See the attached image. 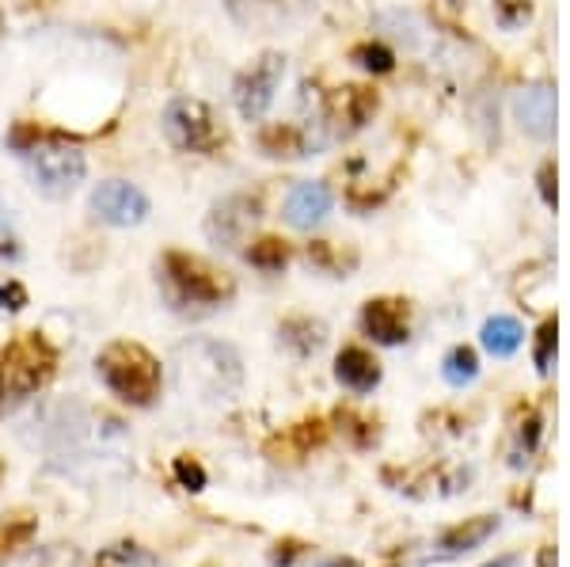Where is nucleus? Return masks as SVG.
<instances>
[{
  "label": "nucleus",
  "mask_w": 570,
  "mask_h": 567,
  "mask_svg": "<svg viewBox=\"0 0 570 567\" xmlns=\"http://www.w3.org/2000/svg\"><path fill=\"white\" fill-rule=\"evenodd\" d=\"M96 373L99 381L110 389V397H118L130 408H149L160 397L164 370L156 362L149 346L134 340H115L96 354Z\"/></svg>",
  "instance_id": "obj_1"
},
{
  "label": "nucleus",
  "mask_w": 570,
  "mask_h": 567,
  "mask_svg": "<svg viewBox=\"0 0 570 567\" xmlns=\"http://www.w3.org/2000/svg\"><path fill=\"white\" fill-rule=\"evenodd\" d=\"M160 278L164 290L176 305H225L236 294V282L225 271H217L214 263L198 260L190 252H164L160 260Z\"/></svg>",
  "instance_id": "obj_2"
},
{
  "label": "nucleus",
  "mask_w": 570,
  "mask_h": 567,
  "mask_svg": "<svg viewBox=\"0 0 570 567\" xmlns=\"http://www.w3.org/2000/svg\"><path fill=\"white\" fill-rule=\"evenodd\" d=\"M244 381L240 354L228 343L198 340L183 346V385L202 392L206 400H228Z\"/></svg>",
  "instance_id": "obj_3"
},
{
  "label": "nucleus",
  "mask_w": 570,
  "mask_h": 567,
  "mask_svg": "<svg viewBox=\"0 0 570 567\" xmlns=\"http://www.w3.org/2000/svg\"><path fill=\"white\" fill-rule=\"evenodd\" d=\"M53 373H58V351L39 332H23L4 351V359H0V389H4V400L35 397L39 389L50 385Z\"/></svg>",
  "instance_id": "obj_4"
},
{
  "label": "nucleus",
  "mask_w": 570,
  "mask_h": 567,
  "mask_svg": "<svg viewBox=\"0 0 570 567\" xmlns=\"http://www.w3.org/2000/svg\"><path fill=\"white\" fill-rule=\"evenodd\" d=\"M164 137H168L171 149L179 153H202V157H214V153L225 145V130H220L217 115L209 111V104L190 96H179L164 107Z\"/></svg>",
  "instance_id": "obj_5"
},
{
  "label": "nucleus",
  "mask_w": 570,
  "mask_h": 567,
  "mask_svg": "<svg viewBox=\"0 0 570 567\" xmlns=\"http://www.w3.org/2000/svg\"><path fill=\"white\" fill-rule=\"evenodd\" d=\"M23 168L31 187L46 198H69L72 190L85 183L88 176V160L80 149L72 145H35L31 153H23Z\"/></svg>",
  "instance_id": "obj_6"
},
{
  "label": "nucleus",
  "mask_w": 570,
  "mask_h": 567,
  "mask_svg": "<svg viewBox=\"0 0 570 567\" xmlns=\"http://www.w3.org/2000/svg\"><path fill=\"white\" fill-rule=\"evenodd\" d=\"M282 72H285V58L282 53H263L247 66L233 85V99H236V111H240L247 123H259V118L271 111L274 104V91L282 85Z\"/></svg>",
  "instance_id": "obj_7"
},
{
  "label": "nucleus",
  "mask_w": 570,
  "mask_h": 567,
  "mask_svg": "<svg viewBox=\"0 0 570 567\" xmlns=\"http://www.w3.org/2000/svg\"><path fill=\"white\" fill-rule=\"evenodd\" d=\"M88 209L96 214V222L115 225V228H130L149 217V195L126 179H107L91 190Z\"/></svg>",
  "instance_id": "obj_8"
},
{
  "label": "nucleus",
  "mask_w": 570,
  "mask_h": 567,
  "mask_svg": "<svg viewBox=\"0 0 570 567\" xmlns=\"http://www.w3.org/2000/svg\"><path fill=\"white\" fill-rule=\"evenodd\" d=\"M255 222H259V198H252V195L220 198L206 217V236L217 248H240L247 228Z\"/></svg>",
  "instance_id": "obj_9"
},
{
  "label": "nucleus",
  "mask_w": 570,
  "mask_h": 567,
  "mask_svg": "<svg viewBox=\"0 0 570 567\" xmlns=\"http://www.w3.org/2000/svg\"><path fill=\"white\" fill-rule=\"evenodd\" d=\"M362 328L370 340L384 343V346L407 343V332H411L407 305H403V301H392V297H376L362 309Z\"/></svg>",
  "instance_id": "obj_10"
},
{
  "label": "nucleus",
  "mask_w": 570,
  "mask_h": 567,
  "mask_svg": "<svg viewBox=\"0 0 570 567\" xmlns=\"http://www.w3.org/2000/svg\"><path fill=\"white\" fill-rule=\"evenodd\" d=\"M513 111H518L521 130H525L529 137H537V141H548V137L556 134V91H551L548 85L521 91L518 104H513Z\"/></svg>",
  "instance_id": "obj_11"
},
{
  "label": "nucleus",
  "mask_w": 570,
  "mask_h": 567,
  "mask_svg": "<svg viewBox=\"0 0 570 567\" xmlns=\"http://www.w3.org/2000/svg\"><path fill=\"white\" fill-rule=\"evenodd\" d=\"M331 214L327 183H297L285 198V222L293 228H316Z\"/></svg>",
  "instance_id": "obj_12"
},
{
  "label": "nucleus",
  "mask_w": 570,
  "mask_h": 567,
  "mask_svg": "<svg viewBox=\"0 0 570 567\" xmlns=\"http://www.w3.org/2000/svg\"><path fill=\"white\" fill-rule=\"evenodd\" d=\"M335 378L343 389L365 397V392H373L381 385V362H376L365 346H343L335 359Z\"/></svg>",
  "instance_id": "obj_13"
},
{
  "label": "nucleus",
  "mask_w": 570,
  "mask_h": 567,
  "mask_svg": "<svg viewBox=\"0 0 570 567\" xmlns=\"http://www.w3.org/2000/svg\"><path fill=\"white\" fill-rule=\"evenodd\" d=\"M494 529H499V518H475V522H468V526L449 529V534L434 545L430 560H456V556L480 548L487 537H494Z\"/></svg>",
  "instance_id": "obj_14"
},
{
  "label": "nucleus",
  "mask_w": 570,
  "mask_h": 567,
  "mask_svg": "<svg viewBox=\"0 0 570 567\" xmlns=\"http://www.w3.org/2000/svg\"><path fill=\"white\" fill-rule=\"evenodd\" d=\"M480 343L487 354H494V359H513V354L521 351V343H525V328H521L513 316H491L480 332Z\"/></svg>",
  "instance_id": "obj_15"
},
{
  "label": "nucleus",
  "mask_w": 570,
  "mask_h": 567,
  "mask_svg": "<svg viewBox=\"0 0 570 567\" xmlns=\"http://www.w3.org/2000/svg\"><path fill=\"white\" fill-rule=\"evenodd\" d=\"M373 111H376V96L365 88H343L331 99V118H335L338 126L346 123V130H362L373 118Z\"/></svg>",
  "instance_id": "obj_16"
},
{
  "label": "nucleus",
  "mask_w": 570,
  "mask_h": 567,
  "mask_svg": "<svg viewBox=\"0 0 570 567\" xmlns=\"http://www.w3.org/2000/svg\"><path fill=\"white\" fill-rule=\"evenodd\" d=\"M282 343L289 346L297 359H308V354H316L320 346L327 343V328L320 324V320H308V316H293L282 324Z\"/></svg>",
  "instance_id": "obj_17"
},
{
  "label": "nucleus",
  "mask_w": 570,
  "mask_h": 567,
  "mask_svg": "<svg viewBox=\"0 0 570 567\" xmlns=\"http://www.w3.org/2000/svg\"><path fill=\"white\" fill-rule=\"evenodd\" d=\"M39 534V518L31 515H0V564L12 560L16 553H23L27 545Z\"/></svg>",
  "instance_id": "obj_18"
},
{
  "label": "nucleus",
  "mask_w": 570,
  "mask_h": 567,
  "mask_svg": "<svg viewBox=\"0 0 570 567\" xmlns=\"http://www.w3.org/2000/svg\"><path fill=\"white\" fill-rule=\"evenodd\" d=\"M441 378L453 389L472 385V381L480 378V359H475L472 346H453V351L445 354V362H441Z\"/></svg>",
  "instance_id": "obj_19"
},
{
  "label": "nucleus",
  "mask_w": 570,
  "mask_h": 567,
  "mask_svg": "<svg viewBox=\"0 0 570 567\" xmlns=\"http://www.w3.org/2000/svg\"><path fill=\"white\" fill-rule=\"evenodd\" d=\"M244 260L252 263V267L274 274L289 263V248H285V241H278V236H263V241H255L252 248L244 252Z\"/></svg>",
  "instance_id": "obj_20"
},
{
  "label": "nucleus",
  "mask_w": 570,
  "mask_h": 567,
  "mask_svg": "<svg viewBox=\"0 0 570 567\" xmlns=\"http://www.w3.org/2000/svg\"><path fill=\"white\" fill-rule=\"evenodd\" d=\"M96 567H160V560L153 553H145L141 545H115L99 556Z\"/></svg>",
  "instance_id": "obj_21"
},
{
  "label": "nucleus",
  "mask_w": 570,
  "mask_h": 567,
  "mask_svg": "<svg viewBox=\"0 0 570 567\" xmlns=\"http://www.w3.org/2000/svg\"><path fill=\"white\" fill-rule=\"evenodd\" d=\"M27 301H31V297H27L23 282L4 278V274H0V313H23Z\"/></svg>",
  "instance_id": "obj_22"
},
{
  "label": "nucleus",
  "mask_w": 570,
  "mask_h": 567,
  "mask_svg": "<svg viewBox=\"0 0 570 567\" xmlns=\"http://www.w3.org/2000/svg\"><path fill=\"white\" fill-rule=\"evenodd\" d=\"M228 12L236 16V20H259L263 12H278V8L285 4V0H225Z\"/></svg>",
  "instance_id": "obj_23"
},
{
  "label": "nucleus",
  "mask_w": 570,
  "mask_h": 567,
  "mask_svg": "<svg viewBox=\"0 0 570 567\" xmlns=\"http://www.w3.org/2000/svg\"><path fill=\"white\" fill-rule=\"evenodd\" d=\"M176 480L187 491H202L206 488V469H202L195 457H176Z\"/></svg>",
  "instance_id": "obj_24"
},
{
  "label": "nucleus",
  "mask_w": 570,
  "mask_h": 567,
  "mask_svg": "<svg viewBox=\"0 0 570 567\" xmlns=\"http://www.w3.org/2000/svg\"><path fill=\"white\" fill-rule=\"evenodd\" d=\"M354 61L362 69H370V72H389L392 69V53L384 50V46H357Z\"/></svg>",
  "instance_id": "obj_25"
},
{
  "label": "nucleus",
  "mask_w": 570,
  "mask_h": 567,
  "mask_svg": "<svg viewBox=\"0 0 570 567\" xmlns=\"http://www.w3.org/2000/svg\"><path fill=\"white\" fill-rule=\"evenodd\" d=\"M551 362H556V320H548V324L540 328V343H537L540 373H551Z\"/></svg>",
  "instance_id": "obj_26"
},
{
  "label": "nucleus",
  "mask_w": 570,
  "mask_h": 567,
  "mask_svg": "<svg viewBox=\"0 0 570 567\" xmlns=\"http://www.w3.org/2000/svg\"><path fill=\"white\" fill-rule=\"evenodd\" d=\"M494 12H499L502 27H518L529 20V0H494Z\"/></svg>",
  "instance_id": "obj_27"
},
{
  "label": "nucleus",
  "mask_w": 570,
  "mask_h": 567,
  "mask_svg": "<svg viewBox=\"0 0 570 567\" xmlns=\"http://www.w3.org/2000/svg\"><path fill=\"white\" fill-rule=\"evenodd\" d=\"M20 255H23L20 236H16L4 222H0V260H20Z\"/></svg>",
  "instance_id": "obj_28"
},
{
  "label": "nucleus",
  "mask_w": 570,
  "mask_h": 567,
  "mask_svg": "<svg viewBox=\"0 0 570 567\" xmlns=\"http://www.w3.org/2000/svg\"><path fill=\"white\" fill-rule=\"evenodd\" d=\"M551 176H556V168H548L540 172V190H544V198H548V206H556V187H551Z\"/></svg>",
  "instance_id": "obj_29"
},
{
  "label": "nucleus",
  "mask_w": 570,
  "mask_h": 567,
  "mask_svg": "<svg viewBox=\"0 0 570 567\" xmlns=\"http://www.w3.org/2000/svg\"><path fill=\"white\" fill-rule=\"evenodd\" d=\"M483 567H518V556H502V560H491V564H483Z\"/></svg>",
  "instance_id": "obj_30"
},
{
  "label": "nucleus",
  "mask_w": 570,
  "mask_h": 567,
  "mask_svg": "<svg viewBox=\"0 0 570 567\" xmlns=\"http://www.w3.org/2000/svg\"><path fill=\"white\" fill-rule=\"evenodd\" d=\"M320 567H357L354 560H327V564H320Z\"/></svg>",
  "instance_id": "obj_31"
},
{
  "label": "nucleus",
  "mask_w": 570,
  "mask_h": 567,
  "mask_svg": "<svg viewBox=\"0 0 570 567\" xmlns=\"http://www.w3.org/2000/svg\"><path fill=\"white\" fill-rule=\"evenodd\" d=\"M0 39H4V12H0Z\"/></svg>",
  "instance_id": "obj_32"
},
{
  "label": "nucleus",
  "mask_w": 570,
  "mask_h": 567,
  "mask_svg": "<svg viewBox=\"0 0 570 567\" xmlns=\"http://www.w3.org/2000/svg\"><path fill=\"white\" fill-rule=\"evenodd\" d=\"M0 404H4V389H0Z\"/></svg>",
  "instance_id": "obj_33"
},
{
  "label": "nucleus",
  "mask_w": 570,
  "mask_h": 567,
  "mask_svg": "<svg viewBox=\"0 0 570 567\" xmlns=\"http://www.w3.org/2000/svg\"><path fill=\"white\" fill-rule=\"evenodd\" d=\"M0 472H4V465H0Z\"/></svg>",
  "instance_id": "obj_34"
}]
</instances>
